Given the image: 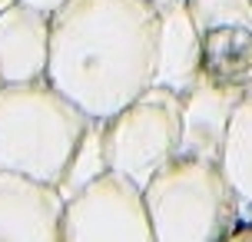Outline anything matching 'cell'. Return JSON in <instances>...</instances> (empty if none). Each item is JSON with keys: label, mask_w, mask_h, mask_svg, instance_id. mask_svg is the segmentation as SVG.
<instances>
[{"label": "cell", "mask_w": 252, "mask_h": 242, "mask_svg": "<svg viewBox=\"0 0 252 242\" xmlns=\"http://www.w3.org/2000/svg\"><path fill=\"white\" fill-rule=\"evenodd\" d=\"M156 37V0H70L50 17L47 80L103 123L153 87Z\"/></svg>", "instance_id": "6da1fadb"}, {"label": "cell", "mask_w": 252, "mask_h": 242, "mask_svg": "<svg viewBox=\"0 0 252 242\" xmlns=\"http://www.w3.org/2000/svg\"><path fill=\"white\" fill-rule=\"evenodd\" d=\"M90 120L50 80L0 87V169L60 186Z\"/></svg>", "instance_id": "7a4b0ae2"}, {"label": "cell", "mask_w": 252, "mask_h": 242, "mask_svg": "<svg viewBox=\"0 0 252 242\" xmlns=\"http://www.w3.org/2000/svg\"><path fill=\"white\" fill-rule=\"evenodd\" d=\"M156 242H219L239 216V199L229 189L219 163L176 156L143 186Z\"/></svg>", "instance_id": "3957f363"}, {"label": "cell", "mask_w": 252, "mask_h": 242, "mask_svg": "<svg viewBox=\"0 0 252 242\" xmlns=\"http://www.w3.org/2000/svg\"><path fill=\"white\" fill-rule=\"evenodd\" d=\"M100 136L106 169L126 176L143 189L163 166L179 156L183 96L163 87H150L120 113L103 120Z\"/></svg>", "instance_id": "277c9868"}, {"label": "cell", "mask_w": 252, "mask_h": 242, "mask_svg": "<svg viewBox=\"0 0 252 242\" xmlns=\"http://www.w3.org/2000/svg\"><path fill=\"white\" fill-rule=\"evenodd\" d=\"M60 242H156L136 182L106 169L63 199Z\"/></svg>", "instance_id": "5b68a950"}, {"label": "cell", "mask_w": 252, "mask_h": 242, "mask_svg": "<svg viewBox=\"0 0 252 242\" xmlns=\"http://www.w3.org/2000/svg\"><path fill=\"white\" fill-rule=\"evenodd\" d=\"M199 30L202 77L252 90V0H186Z\"/></svg>", "instance_id": "8992f818"}, {"label": "cell", "mask_w": 252, "mask_h": 242, "mask_svg": "<svg viewBox=\"0 0 252 242\" xmlns=\"http://www.w3.org/2000/svg\"><path fill=\"white\" fill-rule=\"evenodd\" d=\"M63 192L0 169V242H60Z\"/></svg>", "instance_id": "52a82bcc"}, {"label": "cell", "mask_w": 252, "mask_h": 242, "mask_svg": "<svg viewBox=\"0 0 252 242\" xmlns=\"http://www.w3.org/2000/svg\"><path fill=\"white\" fill-rule=\"evenodd\" d=\"M50 13L7 0L0 7V83L47 80Z\"/></svg>", "instance_id": "ba28073f"}, {"label": "cell", "mask_w": 252, "mask_h": 242, "mask_svg": "<svg viewBox=\"0 0 252 242\" xmlns=\"http://www.w3.org/2000/svg\"><path fill=\"white\" fill-rule=\"evenodd\" d=\"M242 96H246V90L239 87H226V83H213V80L199 77V83L183 96L179 156L219 163L229 120H232Z\"/></svg>", "instance_id": "9c48e42d"}, {"label": "cell", "mask_w": 252, "mask_h": 242, "mask_svg": "<svg viewBox=\"0 0 252 242\" xmlns=\"http://www.w3.org/2000/svg\"><path fill=\"white\" fill-rule=\"evenodd\" d=\"M202 77L199 30L192 24L186 0L159 3V37H156V73L153 87L186 96Z\"/></svg>", "instance_id": "30bf717a"}, {"label": "cell", "mask_w": 252, "mask_h": 242, "mask_svg": "<svg viewBox=\"0 0 252 242\" xmlns=\"http://www.w3.org/2000/svg\"><path fill=\"white\" fill-rule=\"evenodd\" d=\"M219 169L226 176L229 189L236 192L239 209H252V90L239 100L229 120L226 143L219 153Z\"/></svg>", "instance_id": "8fae6325"}, {"label": "cell", "mask_w": 252, "mask_h": 242, "mask_svg": "<svg viewBox=\"0 0 252 242\" xmlns=\"http://www.w3.org/2000/svg\"><path fill=\"white\" fill-rule=\"evenodd\" d=\"M219 242H252V216H236L219 236Z\"/></svg>", "instance_id": "7c38bea8"}, {"label": "cell", "mask_w": 252, "mask_h": 242, "mask_svg": "<svg viewBox=\"0 0 252 242\" xmlns=\"http://www.w3.org/2000/svg\"><path fill=\"white\" fill-rule=\"evenodd\" d=\"M17 3H27V7H33V10H43V13H57L60 7H66L70 0H17Z\"/></svg>", "instance_id": "4fadbf2b"}, {"label": "cell", "mask_w": 252, "mask_h": 242, "mask_svg": "<svg viewBox=\"0 0 252 242\" xmlns=\"http://www.w3.org/2000/svg\"><path fill=\"white\" fill-rule=\"evenodd\" d=\"M3 3H7V0H0V7H3Z\"/></svg>", "instance_id": "5bb4252c"}, {"label": "cell", "mask_w": 252, "mask_h": 242, "mask_svg": "<svg viewBox=\"0 0 252 242\" xmlns=\"http://www.w3.org/2000/svg\"><path fill=\"white\" fill-rule=\"evenodd\" d=\"M156 3H166V0H156Z\"/></svg>", "instance_id": "9a60e30c"}, {"label": "cell", "mask_w": 252, "mask_h": 242, "mask_svg": "<svg viewBox=\"0 0 252 242\" xmlns=\"http://www.w3.org/2000/svg\"><path fill=\"white\" fill-rule=\"evenodd\" d=\"M0 87H3V83H0Z\"/></svg>", "instance_id": "2e32d148"}]
</instances>
